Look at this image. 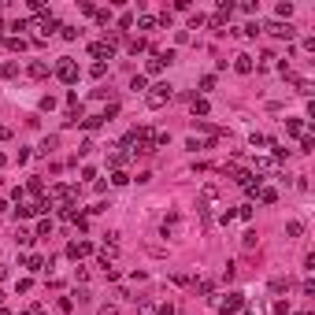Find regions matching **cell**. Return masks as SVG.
Masks as SVG:
<instances>
[{
  "instance_id": "cell-1",
  "label": "cell",
  "mask_w": 315,
  "mask_h": 315,
  "mask_svg": "<svg viewBox=\"0 0 315 315\" xmlns=\"http://www.w3.org/2000/svg\"><path fill=\"white\" fill-rule=\"evenodd\" d=\"M119 37H123V33H119V30H111L108 37H100V41H93V45H89L93 59H97V63H108V59L115 56V45H119Z\"/></svg>"
},
{
  "instance_id": "cell-2",
  "label": "cell",
  "mask_w": 315,
  "mask_h": 315,
  "mask_svg": "<svg viewBox=\"0 0 315 315\" xmlns=\"http://www.w3.org/2000/svg\"><path fill=\"white\" fill-rule=\"evenodd\" d=\"M26 26H30V30H37V41H45V37H52V33H56L63 23H59V19L52 15V11H41V15H33Z\"/></svg>"
},
{
  "instance_id": "cell-3",
  "label": "cell",
  "mask_w": 315,
  "mask_h": 315,
  "mask_svg": "<svg viewBox=\"0 0 315 315\" xmlns=\"http://www.w3.org/2000/svg\"><path fill=\"white\" fill-rule=\"evenodd\" d=\"M171 97H174V89L167 82H159V85H152L149 93H145V104H149L152 111H159V108H167L171 104Z\"/></svg>"
},
{
  "instance_id": "cell-4",
  "label": "cell",
  "mask_w": 315,
  "mask_h": 315,
  "mask_svg": "<svg viewBox=\"0 0 315 315\" xmlns=\"http://www.w3.org/2000/svg\"><path fill=\"white\" fill-rule=\"evenodd\" d=\"M78 75H82V71H78L75 59H59V63H56V78H59L63 85H75V82H78Z\"/></svg>"
},
{
  "instance_id": "cell-5",
  "label": "cell",
  "mask_w": 315,
  "mask_h": 315,
  "mask_svg": "<svg viewBox=\"0 0 315 315\" xmlns=\"http://www.w3.org/2000/svg\"><path fill=\"white\" fill-rule=\"evenodd\" d=\"M263 30H267V33H274V37H282V41H293V37H297V30H293L289 23H278V19H274V23H267Z\"/></svg>"
},
{
  "instance_id": "cell-6",
  "label": "cell",
  "mask_w": 315,
  "mask_h": 315,
  "mask_svg": "<svg viewBox=\"0 0 315 315\" xmlns=\"http://www.w3.org/2000/svg\"><path fill=\"white\" fill-rule=\"evenodd\" d=\"M171 59H174V52H152V59L145 63V71H149V75H159V71H163Z\"/></svg>"
},
{
  "instance_id": "cell-7",
  "label": "cell",
  "mask_w": 315,
  "mask_h": 315,
  "mask_svg": "<svg viewBox=\"0 0 315 315\" xmlns=\"http://www.w3.org/2000/svg\"><path fill=\"white\" fill-rule=\"evenodd\" d=\"M67 256H71V260L93 256V241H71V245H67Z\"/></svg>"
},
{
  "instance_id": "cell-8",
  "label": "cell",
  "mask_w": 315,
  "mask_h": 315,
  "mask_svg": "<svg viewBox=\"0 0 315 315\" xmlns=\"http://www.w3.org/2000/svg\"><path fill=\"white\" fill-rule=\"evenodd\" d=\"M241 308H245V293H230V297H226V304L219 308V315H237Z\"/></svg>"
},
{
  "instance_id": "cell-9",
  "label": "cell",
  "mask_w": 315,
  "mask_h": 315,
  "mask_svg": "<svg viewBox=\"0 0 315 315\" xmlns=\"http://www.w3.org/2000/svg\"><path fill=\"white\" fill-rule=\"evenodd\" d=\"M252 56H245V52H241V56H234V71H237V75H252Z\"/></svg>"
},
{
  "instance_id": "cell-10",
  "label": "cell",
  "mask_w": 315,
  "mask_h": 315,
  "mask_svg": "<svg viewBox=\"0 0 315 315\" xmlns=\"http://www.w3.org/2000/svg\"><path fill=\"white\" fill-rule=\"evenodd\" d=\"M159 234H163V237H174V234H178V215H167L163 223H159Z\"/></svg>"
},
{
  "instance_id": "cell-11",
  "label": "cell",
  "mask_w": 315,
  "mask_h": 315,
  "mask_svg": "<svg viewBox=\"0 0 315 315\" xmlns=\"http://www.w3.org/2000/svg\"><path fill=\"white\" fill-rule=\"evenodd\" d=\"M30 78H37V82L49 78V63H45V59H33V63H30Z\"/></svg>"
},
{
  "instance_id": "cell-12",
  "label": "cell",
  "mask_w": 315,
  "mask_h": 315,
  "mask_svg": "<svg viewBox=\"0 0 315 315\" xmlns=\"http://www.w3.org/2000/svg\"><path fill=\"white\" fill-rule=\"evenodd\" d=\"M189 108H193V115H200V119H204L208 111H211V104H208V97H193V104H189Z\"/></svg>"
},
{
  "instance_id": "cell-13",
  "label": "cell",
  "mask_w": 315,
  "mask_h": 315,
  "mask_svg": "<svg viewBox=\"0 0 315 315\" xmlns=\"http://www.w3.org/2000/svg\"><path fill=\"white\" fill-rule=\"evenodd\" d=\"M23 267H26V271H33V274L45 271V256H37V252H33V256H26V260H23Z\"/></svg>"
},
{
  "instance_id": "cell-14",
  "label": "cell",
  "mask_w": 315,
  "mask_h": 315,
  "mask_svg": "<svg viewBox=\"0 0 315 315\" xmlns=\"http://www.w3.org/2000/svg\"><path fill=\"white\" fill-rule=\"evenodd\" d=\"M286 133H293V137H304V123H300V119H286Z\"/></svg>"
},
{
  "instance_id": "cell-15",
  "label": "cell",
  "mask_w": 315,
  "mask_h": 315,
  "mask_svg": "<svg viewBox=\"0 0 315 315\" xmlns=\"http://www.w3.org/2000/svg\"><path fill=\"white\" fill-rule=\"evenodd\" d=\"M167 141H171V133H167V130H156V133H152V152H156V149H167Z\"/></svg>"
},
{
  "instance_id": "cell-16",
  "label": "cell",
  "mask_w": 315,
  "mask_h": 315,
  "mask_svg": "<svg viewBox=\"0 0 315 315\" xmlns=\"http://www.w3.org/2000/svg\"><path fill=\"white\" fill-rule=\"evenodd\" d=\"M4 45H8L11 52H23V49H30V41H26L23 33H19V37H8V41H4Z\"/></svg>"
},
{
  "instance_id": "cell-17",
  "label": "cell",
  "mask_w": 315,
  "mask_h": 315,
  "mask_svg": "<svg viewBox=\"0 0 315 315\" xmlns=\"http://www.w3.org/2000/svg\"><path fill=\"white\" fill-rule=\"evenodd\" d=\"M260 200H263V204H274V200H278V189H271V185H260V193H256Z\"/></svg>"
},
{
  "instance_id": "cell-18",
  "label": "cell",
  "mask_w": 315,
  "mask_h": 315,
  "mask_svg": "<svg viewBox=\"0 0 315 315\" xmlns=\"http://www.w3.org/2000/svg\"><path fill=\"white\" fill-rule=\"evenodd\" d=\"M59 37H63V41H78L82 30H78V26H59Z\"/></svg>"
},
{
  "instance_id": "cell-19",
  "label": "cell",
  "mask_w": 315,
  "mask_h": 315,
  "mask_svg": "<svg viewBox=\"0 0 315 315\" xmlns=\"http://www.w3.org/2000/svg\"><path fill=\"white\" fill-rule=\"evenodd\" d=\"M15 245H23V249L33 245V230H23V226H19V230H15Z\"/></svg>"
},
{
  "instance_id": "cell-20",
  "label": "cell",
  "mask_w": 315,
  "mask_h": 315,
  "mask_svg": "<svg viewBox=\"0 0 315 315\" xmlns=\"http://www.w3.org/2000/svg\"><path fill=\"white\" fill-rule=\"evenodd\" d=\"M126 49L137 56V52H149V41H145V37H130V45H126Z\"/></svg>"
},
{
  "instance_id": "cell-21",
  "label": "cell",
  "mask_w": 315,
  "mask_h": 315,
  "mask_svg": "<svg viewBox=\"0 0 315 315\" xmlns=\"http://www.w3.org/2000/svg\"><path fill=\"white\" fill-rule=\"evenodd\" d=\"M130 89L133 93H145V89H149V78H145V75H133L130 78Z\"/></svg>"
},
{
  "instance_id": "cell-22",
  "label": "cell",
  "mask_w": 315,
  "mask_h": 315,
  "mask_svg": "<svg viewBox=\"0 0 315 315\" xmlns=\"http://www.w3.org/2000/svg\"><path fill=\"white\" fill-rule=\"evenodd\" d=\"M26 189H30L33 197H41V193H45V182H41V178H37V174H33L30 182H26Z\"/></svg>"
},
{
  "instance_id": "cell-23",
  "label": "cell",
  "mask_w": 315,
  "mask_h": 315,
  "mask_svg": "<svg viewBox=\"0 0 315 315\" xmlns=\"http://www.w3.org/2000/svg\"><path fill=\"white\" fill-rule=\"evenodd\" d=\"M271 293L278 297V293H289V278H274L271 282Z\"/></svg>"
},
{
  "instance_id": "cell-24",
  "label": "cell",
  "mask_w": 315,
  "mask_h": 315,
  "mask_svg": "<svg viewBox=\"0 0 315 315\" xmlns=\"http://www.w3.org/2000/svg\"><path fill=\"white\" fill-rule=\"evenodd\" d=\"M49 234H52V219H41L37 230H33V237H49Z\"/></svg>"
},
{
  "instance_id": "cell-25",
  "label": "cell",
  "mask_w": 315,
  "mask_h": 315,
  "mask_svg": "<svg viewBox=\"0 0 315 315\" xmlns=\"http://www.w3.org/2000/svg\"><path fill=\"white\" fill-rule=\"evenodd\" d=\"M133 19H137L133 11H123V15H119V33H123V30H130V26H133Z\"/></svg>"
},
{
  "instance_id": "cell-26",
  "label": "cell",
  "mask_w": 315,
  "mask_h": 315,
  "mask_svg": "<svg viewBox=\"0 0 315 315\" xmlns=\"http://www.w3.org/2000/svg\"><path fill=\"white\" fill-rule=\"evenodd\" d=\"M286 234H289V237H300V234H304V223H300V219H293V223H286Z\"/></svg>"
},
{
  "instance_id": "cell-27",
  "label": "cell",
  "mask_w": 315,
  "mask_h": 315,
  "mask_svg": "<svg viewBox=\"0 0 315 315\" xmlns=\"http://www.w3.org/2000/svg\"><path fill=\"white\" fill-rule=\"evenodd\" d=\"M100 123H104L100 115H85V119H82V126H85L89 133H93V130H100Z\"/></svg>"
},
{
  "instance_id": "cell-28",
  "label": "cell",
  "mask_w": 315,
  "mask_h": 315,
  "mask_svg": "<svg viewBox=\"0 0 315 315\" xmlns=\"http://www.w3.org/2000/svg\"><path fill=\"white\" fill-rule=\"evenodd\" d=\"M0 75H4V78H15L19 75V63H15V59H8V63L0 67Z\"/></svg>"
},
{
  "instance_id": "cell-29",
  "label": "cell",
  "mask_w": 315,
  "mask_h": 315,
  "mask_svg": "<svg viewBox=\"0 0 315 315\" xmlns=\"http://www.w3.org/2000/svg\"><path fill=\"white\" fill-rule=\"evenodd\" d=\"M249 145H252V149H263V145H271V137H267V133H252Z\"/></svg>"
},
{
  "instance_id": "cell-30",
  "label": "cell",
  "mask_w": 315,
  "mask_h": 315,
  "mask_svg": "<svg viewBox=\"0 0 315 315\" xmlns=\"http://www.w3.org/2000/svg\"><path fill=\"white\" fill-rule=\"evenodd\" d=\"M130 182V174L123 171V167H115V174H111V185H126Z\"/></svg>"
},
{
  "instance_id": "cell-31",
  "label": "cell",
  "mask_w": 315,
  "mask_h": 315,
  "mask_svg": "<svg viewBox=\"0 0 315 315\" xmlns=\"http://www.w3.org/2000/svg\"><path fill=\"white\" fill-rule=\"evenodd\" d=\"M137 30H156V15H141L137 19Z\"/></svg>"
},
{
  "instance_id": "cell-32",
  "label": "cell",
  "mask_w": 315,
  "mask_h": 315,
  "mask_svg": "<svg viewBox=\"0 0 315 315\" xmlns=\"http://www.w3.org/2000/svg\"><path fill=\"white\" fill-rule=\"evenodd\" d=\"M93 19H97L100 26H108V23H111V11H108V8H97V11H93Z\"/></svg>"
},
{
  "instance_id": "cell-33",
  "label": "cell",
  "mask_w": 315,
  "mask_h": 315,
  "mask_svg": "<svg viewBox=\"0 0 315 315\" xmlns=\"http://www.w3.org/2000/svg\"><path fill=\"white\" fill-rule=\"evenodd\" d=\"M297 93H300V97H312V93H315V85L308 82V78H300V82H297Z\"/></svg>"
},
{
  "instance_id": "cell-34",
  "label": "cell",
  "mask_w": 315,
  "mask_h": 315,
  "mask_svg": "<svg viewBox=\"0 0 315 315\" xmlns=\"http://www.w3.org/2000/svg\"><path fill=\"white\" fill-rule=\"evenodd\" d=\"M300 152H315V137H312V133H304V137H300Z\"/></svg>"
},
{
  "instance_id": "cell-35",
  "label": "cell",
  "mask_w": 315,
  "mask_h": 315,
  "mask_svg": "<svg viewBox=\"0 0 315 315\" xmlns=\"http://www.w3.org/2000/svg\"><path fill=\"white\" fill-rule=\"evenodd\" d=\"M274 167H278V163H274V159H256V171H260V174H267V171H274Z\"/></svg>"
},
{
  "instance_id": "cell-36",
  "label": "cell",
  "mask_w": 315,
  "mask_h": 315,
  "mask_svg": "<svg viewBox=\"0 0 315 315\" xmlns=\"http://www.w3.org/2000/svg\"><path fill=\"white\" fill-rule=\"evenodd\" d=\"M300 293H304V297H315V278H304V282H300Z\"/></svg>"
},
{
  "instance_id": "cell-37",
  "label": "cell",
  "mask_w": 315,
  "mask_h": 315,
  "mask_svg": "<svg viewBox=\"0 0 315 315\" xmlns=\"http://www.w3.org/2000/svg\"><path fill=\"white\" fill-rule=\"evenodd\" d=\"M237 8H241V11H245V15H256V8H260V4H256V0H241Z\"/></svg>"
},
{
  "instance_id": "cell-38",
  "label": "cell",
  "mask_w": 315,
  "mask_h": 315,
  "mask_svg": "<svg viewBox=\"0 0 315 315\" xmlns=\"http://www.w3.org/2000/svg\"><path fill=\"white\" fill-rule=\"evenodd\" d=\"M89 75H93V78H104V75H108V63H93Z\"/></svg>"
},
{
  "instance_id": "cell-39",
  "label": "cell",
  "mask_w": 315,
  "mask_h": 315,
  "mask_svg": "<svg viewBox=\"0 0 315 315\" xmlns=\"http://www.w3.org/2000/svg\"><path fill=\"white\" fill-rule=\"evenodd\" d=\"M208 89H215V75H204V78H200V93H208Z\"/></svg>"
},
{
  "instance_id": "cell-40",
  "label": "cell",
  "mask_w": 315,
  "mask_h": 315,
  "mask_svg": "<svg viewBox=\"0 0 315 315\" xmlns=\"http://www.w3.org/2000/svg\"><path fill=\"white\" fill-rule=\"evenodd\" d=\"M241 33H245V37H256V33H263V26H260V23H249Z\"/></svg>"
},
{
  "instance_id": "cell-41",
  "label": "cell",
  "mask_w": 315,
  "mask_h": 315,
  "mask_svg": "<svg viewBox=\"0 0 315 315\" xmlns=\"http://www.w3.org/2000/svg\"><path fill=\"white\" fill-rule=\"evenodd\" d=\"M52 149H56V137H45V141H41V149H37V152H41V156H49Z\"/></svg>"
},
{
  "instance_id": "cell-42",
  "label": "cell",
  "mask_w": 315,
  "mask_h": 315,
  "mask_svg": "<svg viewBox=\"0 0 315 315\" xmlns=\"http://www.w3.org/2000/svg\"><path fill=\"white\" fill-rule=\"evenodd\" d=\"M204 23H208V19L200 15V11H193V15H189V30H197V26H204Z\"/></svg>"
},
{
  "instance_id": "cell-43",
  "label": "cell",
  "mask_w": 315,
  "mask_h": 315,
  "mask_svg": "<svg viewBox=\"0 0 315 315\" xmlns=\"http://www.w3.org/2000/svg\"><path fill=\"white\" fill-rule=\"evenodd\" d=\"M137 312H141V315H156V304H152V300H141V304H137Z\"/></svg>"
},
{
  "instance_id": "cell-44",
  "label": "cell",
  "mask_w": 315,
  "mask_h": 315,
  "mask_svg": "<svg viewBox=\"0 0 315 315\" xmlns=\"http://www.w3.org/2000/svg\"><path fill=\"white\" fill-rule=\"evenodd\" d=\"M219 15H226V19L234 15V4H230V0H219Z\"/></svg>"
},
{
  "instance_id": "cell-45",
  "label": "cell",
  "mask_w": 315,
  "mask_h": 315,
  "mask_svg": "<svg viewBox=\"0 0 315 315\" xmlns=\"http://www.w3.org/2000/svg\"><path fill=\"white\" fill-rule=\"evenodd\" d=\"M197 289H200V293H204V297H211V289H215V282H211V278H204V282H200V286H197Z\"/></svg>"
},
{
  "instance_id": "cell-46",
  "label": "cell",
  "mask_w": 315,
  "mask_h": 315,
  "mask_svg": "<svg viewBox=\"0 0 315 315\" xmlns=\"http://www.w3.org/2000/svg\"><path fill=\"white\" fill-rule=\"evenodd\" d=\"M56 308H59V312H71V308H75V300H71V297H59Z\"/></svg>"
},
{
  "instance_id": "cell-47",
  "label": "cell",
  "mask_w": 315,
  "mask_h": 315,
  "mask_svg": "<svg viewBox=\"0 0 315 315\" xmlns=\"http://www.w3.org/2000/svg\"><path fill=\"white\" fill-rule=\"evenodd\" d=\"M71 223H75L78 230H89V219H85V215H78V211H75V219H71Z\"/></svg>"
},
{
  "instance_id": "cell-48",
  "label": "cell",
  "mask_w": 315,
  "mask_h": 315,
  "mask_svg": "<svg viewBox=\"0 0 315 315\" xmlns=\"http://www.w3.org/2000/svg\"><path fill=\"white\" fill-rule=\"evenodd\" d=\"M274 315H289V304H286V300H274Z\"/></svg>"
},
{
  "instance_id": "cell-49",
  "label": "cell",
  "mask_w": 315,
  "mask_h": 315,
  "mask_svg": "<svg viewBox=\"0 0 315 315\" xmlns=\"http://www.w3.org/2000/svg\"><path fill=\"white\" fill-rule=\"evenodd\" d=\"M185 145H189V149H193V152H197V149H204V145H208V141H204V137H189V141H185Z\"/></svg>"
},
{
  "instance_id": "cell-50",
  "label": "cell",
  "mask_w": 315,
  "mask_h": 315,
  "mask_svg": "<svg viewBox=\"0 0 315 315\" xmlns=\"http://www.w3.org/2000/svg\"><path fill=\"white\" fill-rule=\"evenodd\" d=\"M97 315H119V308H115V304H100Z\"/></svg>"
},
{
  "instance_id": "cell-51",
  "label": "cell",
  "mask_w": 315,
  "mask_h": 315,
  "mask_svg": "<svg viewBox=\"0 0 315 315\" xmlns=\"http://www.w3.org/2000/svg\"><path fill=\"white\" fill-rule=\"evenodd\" d=\"M156 315H174V304H159V308H156Z\"/></svg>"
},
{
  "instance_id": "cell-52",
  "label": "cell",
  "mask_w": 315,
  "mask_h": 315,
  "mask_svg": "<svg viewBox=\"0 0 315 315\" xmlns=\"http://www.w3.org/2000/svg\"><path fill=\"white\" fill-rule=\"evenodd\" d=\"M4 211H8V200H0V215H4Z\"/></svg>"
},
{
  "instance_id": "cell-53",
  "label": "cell",
  "mask_w": 315,
  "mask_h": 315,
  "mask_svg": "<svg viewBox=\"0 0 315 315\" xmlns=\"http://www.w3.org/2000/svg\"><path fill=\"white\" fill-rule=\"evenodd\" d=\"M241 315H256V312H252V308H241Z\"/></svg>"
},
{
  "instance_id": "cell-54",
  "label": "cell",
  "mask_w": 315,
  "mask_h": 315,
  "mask_svg": "<svg viewBox=\"0 0 315 315\" xmlns=\"http://www.w3.org/2000/svg\"><path fill=\"white\" fill-rule=\"evenodd\" d=\"M23 315H37V308H26V312H23Z\"/></svg>"
},
{
  "instance_id": "cell-55",
  "label": "cell",
  "mask_w": 315,
  "mask_h": 315,
  "mask_svg": "<svg viewBox=\"0 0 315 315\" xmlns=\"http://www.w3.org/2000/svg\"><path fill=\"white\" fill-rule=\"evenodd\" d=\"M0 315H11V312H8V308H0Z\"/></svg>"
},
{
  "instance_id": "cell-56",
  "label": "cell",
  "mask_w": 315,
  "mask_h": 315,
  "mask_svg": "<svg viewBox=\"0 0 315 315\" xmlns=\"http://www.w3.org/2000/svg\"><path fill=\"white\" fill-rule=\"evenodd\" d=\"M0 308H4V293H0Z\"/></svg>"
},
{
  "instance_id": "cell-57",
  "label": "cell",
  "mask_w": 315,
  "mask_h": 315,
  "mask_svg": "<svg viewBox=\"0 0 315 315\" xmlns=\"http://www.w3.org/2000/svg\"><path fill=\"white\" fill-rule=\"evenodd\" d=\"M293 315H308V312H293Z\"/></svg>"
},
{
  "instance_id": "cell-58",
  "label": "cell",
  "mask_w": 315,
  "mask_h": 315,
  "mask_svg": "<svg viewBox=\"0 0 315 315\" xmlns=\"http://www.w3.org/2000/svg\"><path fill=\"white\" fill-rule=\"evenodd\" d=\"M37 315H45V312H41V308H37Z\"/></svg>"
}]
</instances>
